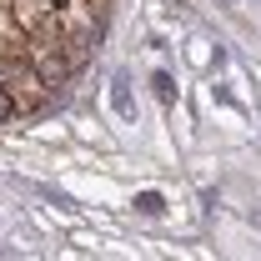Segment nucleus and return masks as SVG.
Instances as JSON below:
<instances>
[{"label": "nucleus", "instance_id": "nucleus-1", "mask_svg": "<svg viewBox=\"0 0 261 261\" xmlns=\"http://www.w3.org/2000/svg\"><path fill=\"white\" fill-rule=\"evenodd\" d=\"M111 100H116V111H121L126 121L136 116V106H130V81H126V75H116V91H111Z\"/></svg>", "mask_w": 261, "mask_h": 261}, {"label": "nucleus", "instance_id": "nucleus-2", "mask_svg": "<svg viewBox=\"0 0 261 261\" xmlns=\"http://www.w3.org/2000/svg\"><path fill=\"white\" fill-rule=\"evenodd\" d=\"M136 211H146V216H161V196H156V191H141V196H136Z\"/></svg>", "mask_w": 261, "mask_h": 261}, {"label": "nucleus", "instance_id": "nucleus-3", "mask_svg": "<svg viewBox=\"0 0 261 261\" xmlns=\"http://www.w3.org/2000/svg\"><path fill=\"white\" fill-rule=\"evenodd\" d=\"M251 226H261V211H251Z\"/></svg>", "mask_w": 261, "mask_h": 261}]
</instances>
